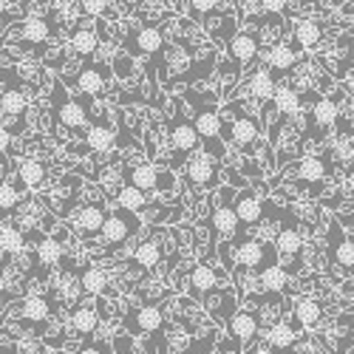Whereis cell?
<instances>
[{
	"label": "cell",
	"mask_w": 354,
	"mask_h": 354,
	"mask_svg": "<svg viewBox=\"0 0 354 354\" xmlns=\"http://www.w3.org/2000/svg\"><path fill=\"white\" fill-rule=\"evenodd\" d=\"M193 128L198 133V142L204 145V153L221 162L227 156V142L221 139V113L216 111V105H210V97L204 105H196Z\"/></svg>",
	"instance_id": "cell-1"
},
{
	"label": "cell",
	"mask_w": 354,
	"mask_h": 354,
	"mask_svg": "<svg viewBox=\"0 0 354 354\" xmlns=\"http://www.w3.org/2000/svg\"><path fill=\"white\" fill-rule=\"evenodd\" d=\"M170 145H173L176 156H179V162L187 159L190 153H196V147H198V133L193 128V120L185 116V108L179 100H176V113L170 122Z\"/></svg>",
	"instance_id": "cell-2"
},
{
	"label": "cell",
	"mask_w": 354,
	"mask_h": 354,
	"mask_svg": "<svg viewBox=\"0 0 354 354\" xmlns=\"http://www.w3.org/2000/svg\"><path fill=\"white\" fill-rule=\"evenodd\" d=\"M218 162L207 153H190V159L185 162V182L193 185V187H213L218 182Z\"/></svg>",
	"instance_id": "cell-3"
},
{
	"label": "cell",
	"mask_w": 354,
	"mask_h": 354,
	"mask_svg": "<svg viewBox=\"0 0 354 354\" xmlns=\"http://www.w3.org/2000/svg\"><path fill=\"white\" fill-rule=\"evenodd\" d=\"M139 224H142V221L136 218V213H128V210H120V207H116L113 213L105 216L100 235H102L108 244H125L131 235L139 230Z\"/></svg>",
	"instance_id": "cell-4"
},
{
	"label": "cell",
	"mask_w": 354,
	"mask_h": 354,
	"mask_svg": "<svg viewBox=\"0 0 354 354\" xmlns=\"http://www.w3.org/2000/svg\"><path fill=\"white\" fill-rule=\"evenodd\" d=\"M235 261L241 270H261L267 263H275V250L258 239H241L235 247Z\"/></svg>",
	"instance_id": "cell-5"
},
{
	"label": "cell",
	"mask_w": 354,
	"mask_h": 354,
	"mask_svg": "<svg viewBox=\"0 0 354 354\" xmlns=\"http://www.w3.org/2000/svg\"><path fill=\"white\" fill-rule=\"evenodd\" d=\"M258 326H261V317H258L255 312H250V309L232 312V315L227 317V335H230V340H235V346H239V348L247 346V343L255 337Z\"/></svg>",
	"instance_id": "cell-6"
},
{
	"label": "cell",
	"mask_w": 354,
	"mask_h": 354,
	"mask_svg": "<svg viewBox=\"0 0 354 354\" xmlns=\"http://www.w3.org/2000/svg\"><path fill=\"white\" fill-rule=\"evenodd\" d=\"M57 94H60V100H57L54 105H57V122H60L63 128H68V131H82L85 125H88V113H85V108L77 102V100H71L60 85H57Z\"/></svg>",
	"instance_id": "cell-7"
},
{
	"label": "cell",
	"mask_w": 354,
	"mask_h": 354,
	"mask_svg": "<svg viewBox=\"0 0 354 354\" xmlns=\"http://www.w3.org/2000/svg\"><path fill=\"white\" fill-rule=\"evenodd\" d=\"M128 173V185H133L136 190H142V193H151V190H170L173 185H167V182H162L165 176H170V173H165V170H159V167H153V165H139V167H128L125 170Z\"/></svg>",
	"instance_id": "cell-8"
},
{
	"label": "cell",
	"mask_w": 354,
	"mask_h": 354,
	"mask_svg": "<svg viewBox=\"0 0 354 354\" xmlns=\"http://www.w3.org/2000/svg\"><path fill=\"white\" fill-rule=\"evenodd\" d=\"M232 213H235V221H239V232L247 230V227H255L261 218H263V201L252 193V190H244L239 193L232 204Z\"/></svg>",
	"instance_id": "cell-9"
},
{
	"label": "cell",
	"mask_w": 354,
	"mask_h": 354,
	"mask_svg": "<svg viewBox=\"0 0 354 354\" xmlns=\"http://www.w3.org/2000/svg\"><path fill=\"white\" fill-rule=\"evenodd\" d=\"M221 128H230V131H227V142L239 145V147H250V145L258 139V133H261V125H258L255 116H247V113H241V111L235 113L232 125H227V122L221 120Z\"/></svg>",
	"instance_id": "cell-10"
},
{
	"label": "cell",
	"mask_w": 354,
	"mask_h": 354,
	"mask_svg": "<svg viewBox=\"0 0 354 354\" xmlns=\"http://www.w3.org/2000/svg\"><path fill=\"white\" fill-rule=\"evenodd\" d=\"M258 51H261V37L252 35V32H239V35H232L230 43H227L230 60H235L239 66H250L258 57Z\"/></svg>",
	"instance_id": "cell-11"
},
{
	"label": "cell",
	"mask_w": 354,
	"mask_h": 354,
	"mask_svg": "<svg viewBox=\"0 0 354 354\" xmlns=\"http://www.w3.org/2000/svg\"><path fill=\"white\" fill-rule=\"evenodd\" d=\"M332 235H335V239H332V244H329V255H332V261L337 263L343 272L351 275V267H354V244H351L348 235L340 232L337 224H332Z\"/></svg>",
	"instance_id": "cell-12"
},
{
	"label": "cell",
	"mask_w": 354,
	"mask_h": 354,
	"mask_svg": "<svg viewBox=\"0 0 354 354\" xmlns=\"http://www.w3.org/2000/svg\"><path fill=\"white\" fill-rule=\"evenodd\" d=\"M97 323H100V315H97L94 306H77V309H71V320H68L71 335L91 337L97 332Z\"/></svg>",
	"instance_id": "cell-13"
},
{
	"label": "cell",
	"mask_w": 354,
	"mask_h": 354,
	"mask_svg": "<svg viewBox=\"0 0 354 354\" xmlns=\"http://www.w3.org/2000/svg\"><path fill=\"white\" fill-rule=\"evenodd\" d=\"M105 210L100 207V204H85V207H80L74 213V224L82 235H97L102 230V221H105Z\"/></svg>",
	"instance_id": "cell-14"
},
{
	"label": "cell",
	"mask_w": 354,
	"mask_h": 354,
	"mask_svg": "<svg viewBox=\"0 0 354 354\" xmlns=\"http://www.w3.org/2000/svg\"><path fill=\"white\" fill-rule=\"evenodd\" d=\"M272 250H275L278 255H289V258L301 255V252H304V235L295 230V227H283V230H278V235H275Z\"/></svg>",
	"instance_id": "cell-15"
},
{
	"label": "cell",
	"mask_w": 354,
	"mask_h": 354,
	"mask_svg": "<svg viewBox=\"0 0 354 354\" xmlns=\"http://www.w3.org/2000/svg\"><path fill=\"white\" fill-rule=\"evenodd\" d=\"M263 60H267V66L272 71H289V68L298 66V54H295V48L286 43H275L267 54H263Z\"/></svg>",
	"instance_id": "cell-16"
},
{
	"label": "cell",
	"mask_w": 354,
	"mask_h": 354,
	"mask_svg": "<svg viewBox=\"0 0 354 354\" xmlns=\"http://www.w3.org/2000/svg\"><path fill=\"white\" fill-rule=\"evenodd\" d=\"M210 224H213V232L221 235V239H230V235H239V221H235V213L230 204H218L210 216Z\"/></svg>",
	"instance_id": "cell-17"
},
{
	"label": "cell",
	"mask_w": 354,
	"mask_h": 354,
	"mask_svg": "<svg viewBox=\"0 0 354 354\" xmlns=\"http://www.w3.org/2000/svg\"><path fill=\"white\" fill-rule=\"evenodd\" d=\"M292 315H295V323H298V326L312 329V326H317V323H320L323 309H320L317 301H312V298H301V301H295Z\"/></svg>",
	"instance_id": "cell-18"
},
{
	"label": "cell",
	"mask_w": 354,
	"mask_h": 354,
	"mask_svg": "<svg viewBox=\"0 0 354 354\" xmlns=\"http://www.w3.org/2000/svg\"><path fill=\"white\" fill-rule=\"evenodd\" d=\"M337 120H340V108H337V102H335V100H326V97H320V100L315 102V108H312V125H317V128H323V131H329Z\"/></svg>",
	"instance_id": "cell-19"
},
{
	"label": "cell",
	"mask_w": 354,
	"mask_h": 354,
	"mask_svg": "<svg viewBox=\"0 0 354 354\" xmlns=\"http://www.w3.org/2000/svg\"><path fill=\"white\" fill-rule=\"evenodd\" d=\"M37 261L43 270H54L57 263L63 261V244L54 239V235H43L37 241Z\"/></svg>",
	"instance_id": "cell-20"
},
{
	"label": "cell",
	"mask_w": 354,
	"mask_h": 354,
	"mask_svg": "<svg viewBox=\"0 0 354 354\" xmlns=\"http://www.w3.org/2000/svg\"><path fill=\"white\" fill-rule=\"evenodd\" d=\"M116 142V133L113 128L108 125H94V128H88L85 131V145H88V151H97V153H108L111 147Z\"/></svg>",
	"instance_id": "cell-21"
},
{
	"label": "cell",
	"mask_w": 354,
	"mask_h": 354,
	"mask_svg": "<svg viewBox=\"0 0 354 354\" xmlns=\"http://www.w3.org/2000/svg\"><path fill=\"white\" fill-rule=\"evenodd\" d=\"M216 283H218V272L210 267V263H196V270L190 272V292L201 298V295L210 292Z\"/></svg>",
	"instance_id": "cell-22"
},
{
	"label": "cell",
	"mask_w": 354,
	"mask_h": 354,
	"mask_svg": "<svg viewBox=\"0 0 354 354\" xmlns=\"http://www.w3.org/2000/svg\"><path fill=\"white\" fill-rule=\"evenodd\" d=\"M165 326V315L159 306H142L136 309V332L142 335H156Z\"/></svg>",
	"instance_id": "cell-23"
},
{
	"label": "cell",
	"mask_w": 354,
	"mask_h": 354,
	"mask_svg": "<svg viewBox=\"0 0 354 354\" xmlns=\"http://www.w3.org/2000/svg\"><path fill=\"white\" fill-rule=\"evenodd\" d=\"M26 250V239L17 224H0V252L3 255H20Z\"/></svg>",
	"instance_id": "cell-24"
},
{
	"label": "cell",
	"mask_w": 354,
	"mask_h": 354,
	"mask_svg": "<svg viewBox=\"0 0 354 354\" xmlns=\"http://www.w3.org/2000/svg\"><path fill=\"white\" fill-rule=\"evenodd\" d=\"M258 283L267 292H281L289 283V272L281 263H267V267H261V272H258Z\"/></svg>",
	"instance_id": "cell-25"
},
{
	"label": "cell",
	"mask_w": 354,
	"mask_h": 354,
	"mask_svg": "<svg viewBox=\"0 0 354 354\" xmlns=\"http://www.w3.org/2000/svg\"><path fill=\"white\" fill-rule=\"evenodd\" d=\"M263 340H267V346L270 348H278V351H283V348H292L295 346V329L289 326V323H272V326L263 332Z\"/></svg>",
	"instance_id": "cell-26"
},
{
	"label": "cell",
	"mask_w": 354,
	"mask_h": 354,
	"mask_svg": "<svg viewBox=\"0 0 354 354\" xmlns=\"http://www.w3.org/2000/svg\"><path fill=\"white\" fill-rule=\"evenodd\" d=\"M272 100H275V111H278V116H295L301 111V94L295 91V88H275V94H272Z\"/></svg>",
	"instance_id": "cell-27"
},
{
	"label": "cell",
	"mask_w": 354,
	"mask_h": 354,
	"mask_svg": "<svg viewBox=\"0 0 354 354\" xmlns=\"http://www.w3.org/2000/svg\"><path fill=\"white\" fill-rule=\"evenodd\" d=\"M162 46H165V37L159 26H142L136 32V48L142 54H159Z\"/></svg>",
	"instance_id": "cell-28"
},
{
	"label": "cell",
	"mask_w": 354,
	"mask_h": 354,
	"mask_svg": "<svg viewBox=\"0 0 354 354\" xmlns=\"http://www.w3.org/2000/svg\"><path fill=\"white\" fill-rule=\"evenodd\" d=\"M17 176H20V185L26 190H35L46 182V165L43 162H35V159H26L20 167H17Z\"/></svg>",
	"instance_id": "cell-29"
},
{
	"label": "cell",
	"mask_w": 354,
	"mask_h": 354,
	"mask_svg": "<svg viewBox=\"0 0 354 354\" xmlns=\"http://www.w3.org/2000/svg\"><path fill=\"white\" fill-rule=\"evenodd\" d=\"M102 85H105V77L100 74V68L94 66V63H85L82 66V71L77 74V88L82 94H100L102 91Z\"/></svg>",
	"instance_id": "cell-30"
},
{
	"label": "cell",
	"mask_w": 354,
	"mask_h": 354,
	"mask_svg": "<svg viewBox=\"0 0 354 354\" xmlns=\"http://www.w3.org/2000/svg\"><path fill=\"white\" fill-rule=\"evenodd\" d=\"M26 94L20 88H6L3 97H0V113L6 116V120H15V116H23L26 113Z\"/></svg>",
	"instance_id": "cell-31"
},
{
	"label": "cell",
	"mask_w": 354,
	"mask_h": 354,
	"mask_svg": "<svg viewBox=\"0 0 354 354\" xmlns=\"http://www.w3.org/2000/svg\"><path fill=\"white\" fill-rule=\"evenodd\" d=\"M116 207L128 210V213H139L147 207V196L142 190H136L133 185H125V187H120V193H116Z\"/></svg>",
	"instance_id": "cell-32"
},
{
	"label": "cell",
	"mask_w": 354,
	"mask_h": 354,
	"mask_svg": "<svg viewBox=\"0 0 354 354\" xmlns=\"http://www.w3.org/2000/svg\"><path fill=\"white\" fill-rule=\"evenodd\" d=\"M295 173H298V179H304V182H320V179H326L329 167L320 156H306V159L298 162Z\"/></svg>",
	"instance_id": "cell-33"
},
{
	"label": "cell",
	"mask_w": 354,
	"mask_h": 354,
	"mask_svg": "<svg viewBox=\"0 0 354 354\" xmlns=\"http://www.w3.org/2000/svg\"><path fill=\"white\" fill-rule=\"evenodd\" d=\"M250 88H252V97H255V100L270 102L278 85H275V80H272L270 68H258V74H252V80H250Z\"/></svg>",
	"instance_id": "cell-34"
},
{
	"label": "cell",
	"mask_w": 354,
	"mask_h": 354,
	"mask_svg": "<svg viewBox=\"0 0 354 354\" xmlns=\"http://www.w3.org/2000/svg\"><path fill=\"white\" fill-rule=\"evenodd\" d=\"M159 261H162V247H159V241H153V239L142 241V244L136 247V252H133V263H139L142 270H153Z\"/></svg>",
	"instance_id": "cell-35"
},
{
	"label": "cell",
	"mask_w": 354,
	"mask_h": 354,
	"mask_svg": "<svg viewBox=\"0 0 354 354\" xmlns=\"http://www.w3.org/2000/svg\"><path fill=\"white\" fill-rule=\"evenodd\" d=\"M80 286H82V292H88V295H102V292L108 289V275H105V270H100V267H85L82 275H80Z\"/></svg>",
	"instance_id": "cell-36"
},
{
	"label": "cell",
	"mask_w": 354,
	"mask_h": 354,
	"mask_svg": "<svg viewBox=\"0 0 354 354\" xmlns=\"http://www.w3.org/2000/svg\"><path fill=\"white\" fill-rule=\"evenodd\" d=\"M48 312H51V306H48L46 298H40V295H32V298H26V301L20 304V315H23L28 323H43V320L48 317Z\"/></svg>",
	"instance_id": "cell-37"
},
{
	"label": "cell",
	"mask_w": 354,
	"mask_h": 354,
	"mask_svg": "<svg viewBox=\"0 0 354 354\" xmlns=\"http://www.w3.org/2000/svg\"><path fill=\"white\" fill-rule=\"evenodd\" d=\"M48 35H51V23L46 17H28L20 26V37L32 40V43H43V40H48Z\"/></svg>",
	"instance_id": "cell-38"
},
{
	"label": "cell",
	"mask_w": 354,
	"mask_h": 354,
	"mask_svg": "<svg viewBox=\"0 0 354 354\" xmlns=\"http://www.w3.org/2000/svg\"><path fill=\"white\" fill-rule=\"evenodd\" d=\"M323 32H320V26L315 20H298L295 23V40H298L301 48H315L320 43Z\"/></svg>",
	"instance_id": "cell-39"
},
{
	"label": "cell",
	"mask_w": 354,
	"mask_h": 354,
	"mask_svg": "<svg viewBox=\"0 0 354 354\" xmlns=\"http://www.w3.org/2000/svg\"><path fill=\"white\" fill-rule=\"evenodd\" d=\"M71 48H74L80 57H91V54L100 48V37H97V32H91V28H80V32H74V37H71Z\"/></svg>",
	"instance_id": "cell-40"
},
{
	"label": "cell",
	"mask_w": 354,
	"mask_h": 354,
	"mask_svg": "<svg viewBox=\"0 0 354 354\" xmlns=\"http://www.w3.org/2000/svg\"><path fill=\"white\" fill-rule=\"evenodd\" d=\"M335 159H337L343 167L351 170V125H346V128L340 131V139H337V145H335Z\"/></svg>",
	"instance_id": "cell-41"
},
{
	"label": "cell",
	"mask_w": 354,
	"mask_h": 354,
	"mask_svg": "<svg viewBox=\"0 0 354 354\" xmlns=\"http://www.w3.org/2000/svg\"><path fill=\"white\" fill-rule=\"evenodd\" d=\"M20 204V190L9 182H0V213H9Z\"/></svg>",
	"instance_id": "cell-42"
},
{
	"label": "cell",
	"mask_w": 354,
	"mask_h": 354,
	"mask_svg": "<svg viewBox=\"0 0 354 354\" xmlns=\"http://www.w3.org/2000/svg\"><path fill=\"white\" fill-rule=\"evenodd\" d=\"M80 12L85 17H100L108 12V0H80Z\"/></svg>",
	"instance_id": "cell-43"
},
{
	"label": "cell",
	"mask_w": 354,
	"mask_h": 354,
	"mask_svg": "<svg viewBox=\"0 0 354 354\" xmlns=\"http://www.w3.org/2000/svg\"><path fill=\"white\" fill-rule=\"evenodd\" d=\"M216 3L218 0H190V12H193V17H204V15H210L213 9H216Z\"/></svg>",
	"instance_id": "cell-44"
},
{
	"label": "cell",
	"mask_w": 354,
	"mask_h": 354,
	"mask_svg": "<svg viewBox=\"0 0 354 354\" xmlns=\"http://www.w3.org/2000/svg\"><path fill=\"white\" fill-rule=\"evenodd\" d=\"M261 9L263 12H270V15H283L286 6H289V0H258Z\"/></svg>",
	"instance_id": "cell-45"
},
{
	"label": "cell",
	"mask_w": 354,
	"mask_h": 354,
	"mask_svg": "<svg viewBox=\"0 0 354 354\" xmlns=\"http://www.w3.org/2000/svg\"><path fill=\"white\" fill-rule=\"evenodd\" d=\"M12 147V131L6 125H0V153H6Z\"/></svg>",
	"instance_id": "cell-46"
},
{
	"label": "cell",
	"mask_w": 354,
	"mask_h": 354,
	"mask_svg": "<svg viewBox=\"0 0 354 354\" xmlns=\"http://www.w3.org/2000/svg\"><path fill=\"white\" fill-rule=\"evenodd\" d=\"M77 354H105V348H102V346H97V343H88V346H82Z\"/></svg>",
	"instance_id": "cell-47"
},
{
	"label": "cell",
	"mask_w": 354,
	"mask_h": 354,
	"mask_svg": "<svg viewBox=\"0 0 354 354\" xmlns=\"http://www.w3.org/2000/svg\"><path fill=\"white\" fill-rule=\"evenodd\" d=\"M252 354H270V348H255Z\"/></svg>",
	"instance_id": "cell-48"
}]
</instances>
